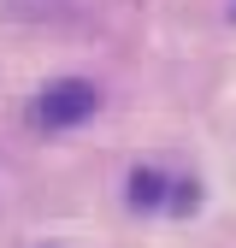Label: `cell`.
Here are the masks:
<instances>
[{
    "mask_svg": "<svg viewBox=\"0 0 236 248\" xmlns=\"http://www.w3.org/2000/svg\"><path fill=\"white\" fill-rule=\"evenodd\" d=\"M6 12H18V18H65L71 12V0H0Z\"/></svg>",
    "mask_w": 236,
    "mask_h": 248,
    "instance_id": "cell-2",
    "label": "cell"
},
{
    "mask_svg": "<svg viewBox=\"0 0 236 248\" xmlns=\"http://www.w3.org/2000/svg\"><path fill=\"white\" fill-rule=\"evenodd\" d=\"M160 195H165V183H160L154 171H136V177H130V201H136V207H160Z\"/></svg>",
    "mask_w": 236,
    "mask_h": 248,
    "instance_id": "cell-3",
    "label": "cell"
},
{
    "mask_svg": "<svg viewBox=\"0 0 236 248\" xmlns=\"http://www.w3.org/2000/svg\"><path fill=\"white\" fill-rule=\"evenodd\" d=\"M95 107H101V89L95 83L59 77V83H47L42 95H36V124H47V130H71V124H83Z\"/></svg>",
    "mask_w": 236,
    "mask_h": 248,
    "instance_id": "cell-1",
    "label": "cell"
}]
</instances>
